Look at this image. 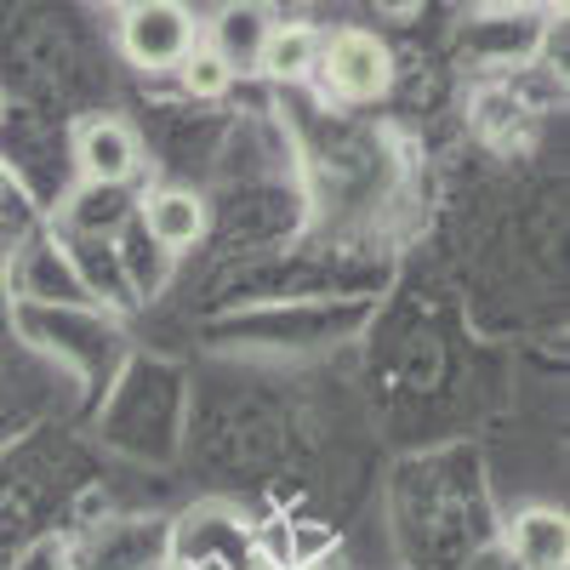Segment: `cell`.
Returning a JSON list of instances; mask_svg holds the SVG:
<instances>
[{
  "label": "cell",
  "instance_id": "obj_1",
  "mask_svg": "<svg viewBox=\"0 0 570 570\" xmlns=\"http://www.w3.org/2000/svg\"><path fill=\"white\" fill-rule=\"evenodd\" d=\"M314 80L325 86V98L337 104H383L394 91V46L376 35V29H337L320 40V63Z\"/></svg>",
  "mask_w": 570,
  "mask_h": 570
},
{
  "label": "cell",
  "instance_id": "obj_2",
  "mask_svg": "<svg viewBox=\"0 0 570 570\" xmlns=\"http://www.w3.org/2000/svg\"><path fill=\"white\" fill-rule=\"evenodd\" d=\"M200 40V23L183 0H137L120 12V52L142 75H171Z\"/></svg>",
  "mask_w": 570,
  "mask_h": 570
},
{
  "label": "cell",
  "instance_id": "obj_3",
  "mask_svg": "<svg viewBox=\"0 0 570 570\" xmlns=\"http://www.w3.org/2000/svg\"><path fill=\"white\" fill-rule=\"evenodd\" d=\"M75 171L91 188H126L142 171V137L120 115H91L75 126Z\"/></svg>",
  "mask_w": 570,
  "mask_h": 570
},
{
  "label": "cell",
  "instance_id": "obj_4",
  "mask_svg": "<svg viewBox=\"0 0 570 570\" xmlns=\"http://www.w3.org/2000/svg\"><path fill=\"white\" fill-rule=\"evenodd\" d=\"M268 29H274V18L263 0H223L217 18L206 23V46L228 63V75H257Z\"/></svg>",
  "mask_w": 570,
  "mask_h": 570
},
{
  "label": "cell",
  "instance_id": "obj_5",
  "mask_svg": "<svg viewBox=\"0 0 570 570\" xmlns=\"http://www.w3.org/2000/svg\"><path fill=\"white\" fill-rule=\"evenodd\" d=\"M142 228H149V240L160 252H195L206 240V228H212V212L206 200L195 195V188H155V195H142Z\"/></svg>",
  "mask_w": 570,
  "mask_h": 570
},
{
  "label": "cell",
  "instance_id": "obj_6",
  "mask_svg": "<svg viewBox=\"0 0 570 570\" xmlns=\"http://www.w3.org/2000/svg\"><path fill=\"white\" fill-rule=\"evenodd\" d=\"M508 553L519 559V570H564L570 564V525L559 508H519L508 519Z\"/></svg>",
  "mask_w": 570,
  "mask_h": 570
},
{
  "label": "cell",
  "instance_id": "obj_7",
  "mask_svg": "<svg viewBox=\"0 0 570 570\" xmlns=\"http://www.w3.org/2000/svg\"><path fill=\"white\" fill-rule=\"evenodd\" d=\"M320 29L308 23H274L268 40H263V58H257V75L268 80H285V86H297V80H314V63H320Z\"/></svg>",
  "mask_w": 570,
  "mask_h": 570
},
{
  "label": "cell",
  "instance_id": "obj_8",
  "mask_svg": "<svg viewBox=\"0 0 570 570\" xmlns=\"http://www.w3.org/2000/svg\"><path fill=\"white\" fill-rule=\"evenodd\" d=\"M177 80H183V91H188V98H223V91L234 86V75H228V63L212 52V46L206 40H195V52H188L177 69H171Z\"/></svg>",
  "mask_w": 570,
  "mask_h": 570
},
{
  "label": "cell",
  "instance_id": "obj_9",
  "mask_svg": "<svg viewBox=\"0 0 570 570\" xmlns=\"http://www.w3.org/2000/svg\"><path fill=\"white\" fill-rule=\"evenodd\" d=\"M98 7H109V12H131L137 0H98Z\"/></svg>",
  "mask_w": 570,
  "mask_h": 570
},
{
  "label": "cell",
  "instance_id": "obj_10",
  "mask_svg": "<svg viewBox=\"0 0 570 570\" xmlns=\"http://www.w3.org/2000/svg\"><path fill=\"white\" fill-rule=\"evenodd\" d=\"M285 570H325V564H285Z\"/></svg>",
  "mask_w": 570,
  "mask_h": 570
},
{
  "label": "cell",
  "instance_id": "obj_11",
  "mask_svg": "<svg viewBox=\"0 0 570 570\" xmlns=\"http://www.w3.org/2000/svg\"><path fill=\"white\" fill-rule=\"evenodd\" d=\"M0 120H7V91H0Z\"/></svg>",
  "mask_w": 570,
  "mask_h": 570
}]
</instances>
